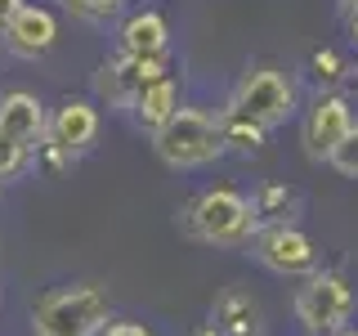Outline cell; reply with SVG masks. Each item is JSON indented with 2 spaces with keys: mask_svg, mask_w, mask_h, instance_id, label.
<instances>
[{
  "mask_svg": "<svg viewBox=\"0 0 358 336\" xmlns=\"http://www.w3.org/2000/svg\"><path fill=\"white\" fill-rule=\"evenodd\" d=\"M224 108H233L238 117L255 121V126H264V130H278V126H287L291 117H300L305 104H300V81L287 67L255 63L238 76V85H233V94H229Z\"/></svg>",
  "mask_w": 358,
  "mask_h": 336,
  "instance_id": "5",
  "label": "cell"
},
{
  "mask_svg": "<svg viewBox=\"0 0 358 336\" xmlns=\"http://www.w3.org/2000/svg\"><path fill=\"white\" fill-rule=\"evenodd\" d=\"M175 220H179V229H184V238H193L201 246H220V251H242V246H251L255 233H260L251 193H242V188H233V184L197 188V193L179 206Z\"/></svg>",
  "mask_w": 358,
  "mask_h": 336,
  "instance_id": "1",
  "label": "cell"
},
{
  "mask_svg": "<svg viewBox=\"0 0 358 336\" xmlns=\"http://www.w3.org/2000/svg\"><path fill=\"white\" fill-rule=\"evenodd\" d=\"M246 251L255 255V265H264L278 278H305L313 269H322V246L300 224H268V229L255 233V242Z\"/></svg>",
  "mask_w": 358,
  "mask_h": 336,
  "instance_id": "8",
  "label": "cell"
},
{
  "mask_svg": "<svg viewBox=\"0 0 358 336\" xmlns=\"http://www.w3.org/2000/svg\"><path fill=\"white\" fill-rule=\"evenodd\" d=\"M220 134H224V153H238V157H255L268 144V130L238 117L233 108H220Z\"/></svg>",
  "mask_w": 358,
  "mask_h": 336,
  "instance_id": "16",
  "label": "cell"
},
{
  "mask_svg": "<svg viewBox=\"0 0 358 336\" xmlns=\"http://www.w3.org/2000/svg\"><path fill=\"white\" fill-rule=\"evenodd\" d=\"M350 85H354V90H358V67H350Z\"/></svg>",
  "mask_w": 358,
  "mask_h": 336,
  "instance_id": "26",
  "label": "cell"
},
{
  "mask_svg": "<svg viewBox=\"0 0 358 336\" xmlns=\"http://www.w3.org/2000/svg\"><path fill=\"white\" fill-rule=\"evenodd\" d=\"M184 336H220L215 328H210V323H193V328H188Z\"/></svg>",
  "mask_w": 358,
  "mask_h": 336,
  "instance_id": "23",
  "label": "cell"
},
{
  "mask_svg": "<svg viewBox=\"0 0 358 336\" xmlns=\"http://www.w3.org/2000/svg\"><path fill=\"white\" fill-rule=\"evenodd\" d=\"M336 336H358V328H345V332H336Z\"/></svg>",
  "mask_w": 358,
  "mask_h": 336,
  "instance_id": "27",
  "label": "cell"
},
{
  "mask_svg": "<svg viewBox=\"0 0 358 336\" xmlns=\"http://www.w3.org/2000/svg\"><path fill=\"white\" fill-rule=\"evenodd\" d=\"M327 166H331L336 175H345V179H358V121H354V130L345 134V144L331 153Z\"/></svg>",
  "mask_w": 358,
  "mask_h": 336,
  "instance_id": "20",
  "label": "cell"
},
{
  "mask_svg": "<svg viewBox=\"0 0 358 336\" xmlns=\"http://www.w3.org/2000/svg\"><path fill=\"white\" fill-rule=\"evenodd\" d=\"M354 121H358V112H354V99L345 90H318L300 108V148H305V157L327 166L331 153L345 144V134L354 130Z\"/></svg>",
  "mask_w": 358,
  "mask_h": 336,
  "instance_id": "7",
  "label": "cell"
},
{
  "mask_svg": "<svg viewBox=\"0 0 358 336\" xmlns=\"http://www.w3.org/2000/svg\"><path fill=\"white\" fill-rule=\"evenodd\" d=\"M148 144H152L157 162H162L166 171H179V175L206 171V166H215L220 157H224L220 112L197 108V104H184L162 130L148 134Z\"/></svg>",
  "mask_w": 358,
  "mask_h": 336,
  "instance_id": "2",
  "label": "cell"
},
{
  "mask_svg": "<svg viewBox=\"0 0 358 336\" xmlns=\"http://www.w3.org/2000/svg\"><path fill=\"white\" fill-rule=\"evenodd\" d=\"M296 296H291V318L300 323L305 336H336L354 328L358 318V287L350 283L345 269H313V274L296 278Z\"/></svg>",
  "mask_w": 358,
  "mask_h": 336,
  "instance_id": "3",
  "label": "cell"
},
{
  "mask_svg": "<svg viewBox=\"0 0 358 336\" xmlns=\"http://www.w3.org/2000/svg\"><path fill=\"white\" fill-rule=\"evenodd\" d=\"M336 5H341V14H345V18L358 14V0H336Z\"/></svg>",
  "mask_w": 358,
  "mask_h": 336,
  "instance_id": "25",
  "label": "cell"
},
{
  "mask_svg": "<svg viewBox=\"0 0 358 336\" xmlns=\"http://www.w3.org/2000/svg\"><path fill=\"white\" fill-rule=\"evenodd\" d=\"M309 72H313V81H318V90H341L350 81V63H345L341 50H331V45H322V50L309 54Z\"/></svg>",
  "mask_w": 358,
  "mask_h": 336,
  "instance_id": "17",
  "label": "cell"
},
{
  "mask_svg": "<svg viewBox=\"0 0 358 336\" xmlns=\"http://www.w3.org/2000/svg\"><path fill=\"white\" fill-rule=\"evenodd\" d=\"M0 188H5V184H0Z\"/></svg>",
  "mask_w": 358,
  "mask_h": 336,
  "instance_id": "28",
  "label": "cell"
},
{
  "mask_svg": "<svg viewBox=\"0 0 358 336\" xmlns=\"http://www.w3.org/2000/svg\"><path fill=\"white\" fill-rule=\"evenodd\" d=\"M251 206H255L260 229H268V224H296L300 211H305V193L296 184H287V179H264L251 193Z\"/></svg>",
  "mask_w": 358,
  "mask_h": 336,
  "instance_id": "15",
  "label": "cell"
},
{
  "mask_svg": "<svg viewBox=\"0 0 358 336\" xmlns=\"http://www.w3.org/2000/svg\"><path fill=\"white\" fill-rule=\"evenodd\" d=\"M27 171H31V148H22V144L0 134V184H14Z\"/></svg>",
  "mask_w": 358,
  "mask_h": 336,
  "instance_id": "19",
  "label": "cell"
},
{
  "mask_svg": "<svg viewBox=\"0 0 358 336\" xmlns=\"http://www.w3.org/2000/svg\"><path fill=\"white\" fill-rule=\"evenodd\" d=\"M99 336H157V332L148 328V323H139V318H117V314H112Z\"/></svg>",
  "mask_w": 358,
  "mask_h": 336,
  "instance_id": "21",
  "label": "cell"
},
{
  "mask_svg": "<svg viewBox=\"0 0 358 336\" xmlns=\"http://www.w3.org/2000/svg\"><path fill=\"white\" fill-rule=\"evenodd\" d=\"M59 36H63L59 9L41 5V0H22V9L9 18V27L0 31V50L18 63H41L45 54L59 45Z\"/></svg>",
  "mask_w": 358,
  "mask_h": 336,
  "instance_id": "9",
  "label": "cell"
},
{
  "mask_svg": "<svg viewBox=\"0 0 358 336\" xmlns=\"http://www.w3.org/2000/svg\"><path fill=\"white\" fill-rule=\"evenodd\" d=\"M171 72H175L171 59H134V54L112 50L94 63V72H90V99H94L99 108L117 112V117H130L134 99Z\"/></svg>",
  "mask_w": 358,
  "mask_h": 336,
  "instance_id": "6",
  "label": "cell"
},
{
  "mask_svg": "<svg viewBox=\"0 0 358 336\" xmlns=\"http://www.w3.org/2000/svg\"><path fill=\"white\" fill-rule=\"evenodd\" d=\"M117 50L134 59H171V22L162 9H130L117 22Z\"/></svg>",
  "mask_w": 358,
  "mask_h": 336,
  "instance_id": "13",
  "label": "cell"
},
{
  "mask_svg": "<svg viewBox=\"0 0 358 336\" xmlns=\"http://www.w3.org/2000/svg\"><path fill=\"white\" fill-rule=\"evenodd\" d=\"M45 126H50V108L36 90L27 85H9L0 90V134L5 139L22 144V148H36L45 139Z\"/></svg>",
  "mask_w": 358,
  "mask_h": 336,
  "instance_id": "12",
  "label": "cell"
},
{
  "mask_svg": "<svg viewBox=\"0 0 358 336\" xmlns=\"http://www.w3.org/2000/svg\"><path fill=\"white\" fill-rule=\"evenodd\" d=\"M63 14H72L76 22H90V27H103V22H117L126 14V0H59Z\"/></svg>",
  "mask_w": 358,
  "mask_h": 336,
  "instance_id": "18",
  "label": "cell"
},
{
  "mask_svg": "<svg viewBox=\"0 0 358 336\" xmlns=\"http://www.w3.org/2000/svg\"><path fill=\"white\" fill-rule=\"evenodd\" d=\"M345 27H350V41H354V50H358V14L345 18Z\"/></svg>",
  "mask_w": 358,
  "mask_h": 336,
  "instance_id": "24",
  "label": "cell"
},
{
  "mask_svg": "<svg viewBox=\"0 0 358 336\" xmlns=\"http://www.w3.org/2000/svg\"><path fill=\"white\" fill-rule=\"evenodd\" d=\"M210 328L220 336H268V323H264V305L246 283H229L215 291L210 300Z\"/></svg>",
  "mask_w": 358,
  "mask_h": 336,
  "instance_id": "11",
  "label": "cell"
},
{
  "mask_svg": "<svg viewBox=\"0 0 358 336\" xmlns=\"http://www.w3.org/2000/svg\"><path fill=\"white\" fill-rule=\"evenodd\" d=\"M112 318V296L99 283H63L36 296L31 332L36 336H99Z\"/></svg>",
  "mask_w": 358,
  "mask_h": 336,
  "instance_id": "4",
  "label": "cell"
},
{
  "mask_svg": "<svg viewBox=\"0 0 358 336\" xmlns=\"http://www.w3.org/2000/svg\"><path fill=\"white\" fill-rule=\"evenodd\" d=\"M18 9H22V0H0V31L9 27V18H14Z\"/></svg>",
  "mask_w": 358,
  "mask_h": 336,
  "instance_id": "22",
  "label": "cell"
},
{
  "mask_svg": "<svg viewBox=\"0 0 358 336\" xmlns=\"http://www.w3.org/2000/svg\"><path fill=\"white\" fill-rule=\"evenodd\" d=\"M184 108V81L171 72V76H162V81H152L148 90H143L139 99H134V108H130V121L139 126L143 134H152V130H162L166 121L175 117V112Z\"/></svg>",
  "mask_w": 358,
  "mask_h": 336,
  "instance_id": "14",
  "label": "cell"
},
{
  "mask_svg": "<svg viewBox=\"0 0 358 336\" xmlns=\"http://www.w3.org/2000/svg\"><path fill=\"white\" fill-rule=\"evenodd\" d=\"M99 130H103V108L90 94H63L59 104L50 108V126H45V139L59 144L63 153H72L76 162L99 144Z\"/></svg>",
  "mask_w": 358,
  "mask_h": 336,
  "instance_id": "10",
  "label": "cell"
}]
</instances>
